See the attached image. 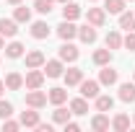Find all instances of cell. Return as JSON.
I'll list each match as a JSON object with an SVG mask.
<instances>
[{
	"mask_svg": "<svg viewBox=\"0 0 135 132\" xmlns=\"http://www.w3.org/2000/svg\"><path fill=\"white\" fill-rule=\"evenodd\" d=\"M88 3H96V0H88Z\"/></svg>",
	"mask_w": 135,
	"mask_h": 132,
	"instance_id": "cell-41",
	"label": "cell"
},
{
	"mask_svg": "<svg viewBox=\"0 0 135 132\" xmlns=\"http://www.w3.org/2000/svg\"><path fill=\"white\" fill-rule=\"evenodd\" d=\"M16 34H18V21H13V18H0V36L13 39Z\"/></svg>",
	"mask_w": 135,
	"mask_h": 132,
	"instance_id": "cell-15",
	"label": "cell"
},
{
	"mask_svg": "<svg viewBox=\"0 0 135 132\" xmlns=\"http://www.w3.org/2000/svg\"><path fill=\"white\" fill-rule=\"evenodd\" d=\"M8 116H13V104L0 99V119H8Z\"/></svg>",
	"mask_w": 135,
	"mask_h": 132,
	"instance_id": "cell-31",
	"label": "cell"
},
{
	"mask_svg": "<svg viewBox=\"0 0 135 132\" xmlns=\"http://www.w3.org/2000/svg\"><path fill=\"white\" fill-rule=\"evenodd\" d=\"M133 13H135V11H133Z\"/></svg>",
	"mask_w": 135,
	"mask_h": 132,
	"instance_id": "cell-44",
	"label": "cell"
},
{
	"mask_svg": "<svg viewBox=\"0 0 135 132\" xmlns=\"http://www.w3.org/2000/svg\"><path fill=\"white\" fill-rule=\"evenodd\" d=\"M96 80L101 83V85H117L119 83V70H114L112 65H104L99 70V78Z\"/></svg>",
	"mask_w": 135,
	"mask_h": 132,
	"instance_id": "cell-4",
	"label": "cell"
},
{
	"mask_svg": "<svg viewBox=\"0 0 135 132\" xmlns=\"http://www.w3.org/2000/svg\"><path fill=\"white\" fill-rule=\"evenodd\" d=\"M62 78H65V85L68 88H78V83L83 80V70H81V67H68L65 73H62Z\"/></svg>",
	"mask_w": 135,
	"mask_h": 132,
	"instance_id": "cell-12",
	"label": "cell"
},
{
	"mask_svg": "<svg viewBox=\"0 0 135 132\" xmlns=\"http://www.w3.org/2000/svg\"><path fill=\"white\" fill-rule=\"evenodd\" d=\"M78 39H81L83 44H94V42L99 39V31H96V26H91V23H83V26H78Z\"/></svg>",
	"mask_w": 135,
	"mask_h": 132,
	"instance_id": "cell-14",
	"label": "cell"
},
{
	"mask_svg": "<svg viewBox=\"0 0 135 132\" xmlns=\"http://www.w3.org/2000/svg\"><path fill=\"white\" fill-rule=\"evenodd\" d=\"M52 8H55V0H34V11L42 16H50Z\"/></svg>",
	"mask_w": 135,
	"mask_h": 132,
	"instance_id": "cell-30",
	"label": "cell"
},
{
	"mask_svg": "<svg viewBox=\"0 0 135 132\" xmlns=\"http://www.w3.org/2000/svg\"><path fill=\"white\" fill-rule=\"evenodd\" d=\"M125 3H127V0H104V11L112 13V16H119V13L125 11Z\"/></svg>",
	"mask_w": 135,
	"mask_h": 132,
	"instance_id": "cell-28",
	"label": "cell"
},
{
	"mask_svg": "<svg viewBox=\"0 0 135 132\" xmlns=\"http://www.w3.org/2000/svg\"><path fill=\"white\" fill-rule=\"evenodd\" d=\"M34 130H36V132H52V124H44V122H39Z\"/></svg>",
	"mask_w": 135,
	"mask_h": 132,
	"instance_id": "cell-35",
	"label": "cell"
},
{
	"mask_svg": "<svg viewBox=\"0 0 135 132\" xmlns=\"http://www.w3.org/2000/svg\"><path fill=\"white\" fill-rule=\"evenodd\" d=\"M109 127H112V119L107 116V111H96L91 116V130L94 132H107Z\"/></svg>",
	"mask_w": 135,
	"mask_h": 132,
	"instance_id": "cell-10",
	"label": "cell"
},
{
	"mask_svg": "<svg viewBox=\"0 0 135 132\" xmlns=\"http://www.w3.org/2000/svg\"><path fill=\"white\" fill-rule=\"evenodd\" d=\"M70 111L75 116H83V114H88V99H83V96H78V99H70Z\"/></svg>",
	"mask_w": 135,
	"mask_h": 132,
	"instance_id": "cell-18",
	"label": "cell"
},
{
	"mask_svg": "<svg viewBox=\"0 0 135 132\" xmlns=\"http://www.w3.org/2000/svg\"><path fill=\"white\" fill-rule=\"evenodd\" d=\"M57 57H60L62 62H75V60L81 57V52H78V47H75L73 42H62V47L57 49Z\"/></svg>",
	"mask_w": 135,
	"mask_h": 132,
	"instance_id": "cell-6",
	"label": "cell"
},
{
	"mask_svg": "<svg viewBox=\"0 0 135 132\" xmlns=\"http://www.w3.org/2000/svg\"><path fill=\"white\" fill-rule=\"evenodd\" d=\"M112 130L114 132H127L130 130V116L127 114H114L112 116Z\"/></svg>",
	"mask_w": 135,
	"mask_h": 132,
	"instance_id": "cell-25",
	"label": "cell"
},
{
	"mask_svg": "<svg viewBox=\"0 0 135 132\" xmlns=\"http://www.w3.org/2000/svg\"><path fill=\"white\" fill-rule=\"evenodd\" d=\"M122 47L130 49V52H135V31H127L125 36H122Z\"/></svg>",
	"mask_w": 135,
	"mask_h": 132,
	"instance_id": "cell-32",
	"label": "cell"
},
{
	"mask_svg": "<svg viewBox=\"0 0 135 132\" xmlns=\"http://www.w3.org/2000/svg\"><path fill=\"white\" fill-rule=\"evenodd\" d=\"M55 3H62V5H65V3H70V0H55Z\"/></svg>",
	"mask_w": 135,
	"mask_h": 132,
	"instance_id": "cell-39",
	"label": "cell"
},
{
	"mask_svg": "<svg viewBox=\"0 0 135 132\" xmlns=\"http://www.w3.org/2000/svg\"><path fill=\"white\" fill-rule=\"evenodd\" d=\"M47 80V75H44V70L42 67H31V70H26V78H23V85H26V91H34V88H42Z\"/></svg>",
	"mask_w": 135,
	"mask_h": 132,
	"instance_id": "cell-1",
	"label": "cell"
},
{
	"mask_svg": "<svg viewBox=\"0 0 135 132\" xmlns=\"http://www.w3.org/2000/svg\"><path fill=\"white\" fill-rule=\"evenodd\" d=\"M18 122H21V127H36V124L42 122V119H39V109H31V106H29V111H21V119H18Z\"/></svg>",
	"mask_w": 135,
	"mask_h": 132,
	"instance_id": "cell-16",
	"label": "cell"
},
{
	"mask_svg": "<svg viewBox=\"0 0 135 132\" xmlns=\"http://www.w3.org/2000/svg\"><path fill=\"white\" fill-rule=\"evenodd\" d=\"M47 101L55 104V106H60V104H65V101H68V91H65V88H60V85H55V88H50V93H47Z\"/></svg>",
	"mask_w": 135,
	"mask_h": 132,
	"instance_id": "cell-19",
	"label": "cell"
},
{
	"mask_svg": "<svg viewBox=\"0 0 135 132\" xmlns=\"http://www.w3.org/2000/svg\"><path fill=\"white\" fill-rule=\"evenodd\" d=\"M91 60H94V65H99V67L109 65V62H112V49H109V47H104V49H96L94 54H91Z\"/></svg>",
	"mask_w": 135,
	"mask_h": 132,
	"instance_id": "cell-22",
	"label": "cell"
},
{
	"mask_svg": "<svg viewBox=\"0 0 135 132\" xmlns=\"http://www.w3.org/2000/svg\"><path fill=\"white\" fill-rule=\"evenodd\" d=\"M130 3H135V0H130Z\"/></svg>",
	"mask_w": 135,
	"mask_h": 132,
	"instance_id": "cell-42",
	"label": "cell"
},
{
	"mask_svg": "<svg viewBox=\"0 0 135 132\" xmlns=\"http://www.w3.org/2000/svg\"><path fill=\"white\" fill-rule=\"evenodd\" d=\"M18 127H21V122H16V119H11V116L3 119V130H5V132H16Z\"/></svg>",
	"mask_w": 135,
	"mask_h": 132,
	"instance_id": "cell-33",
	"label": "cell"
},
{
	"mask_svg": "<svg viewBox=\"0 0 135 132\" xmlns=\"http://www.w3.org/2000/svg\"><path fill=\"white\" fill-rule=\"evenodd\" d=\"M133 122H135V116H133Z\"/></svg>",
	"mask_w": 135,
	"mask_h": 132,
	"instance_id": "cell-43",
	"label": "cell"
},
{
	"mask_svg": "<svg viewBox=\"0 0 135 132\" xmlns=\"http://www.w3.org/2000/svg\"><path fill=\"white\" fill-rule=\"evenodd\" d=\"M8 5H13V8H16V5H21V0H8Z\"/></svg>",
	"mask_w": 135,
	"mask_h": 132,
	"instance_id": "cell-37",
	"label": "cell"
},
{
	"mask_svg": "<svg viewBox=\"0 0 135 132\" xmlns=\"http://www.w3.org/2000/svg\"><path fill=\"white\" fill-rule=\"evenodd\" d=\"M117 99L122 101V104H133L135 101V80L130 83H119V88H117Z\"/></svg>",
	"mask_w": 135,
	"mask_h": 132,
	"instance_id": "cell-11",
	"label": "cell"
},
{
	"mask_svg": "<svg viewBox=\"0 0 135 132\" xmlns=\"http://www.w3.org/2000/svg\"><path fill=\"white\" fill-rule=\"evenodd\" d=\"M94 106H96V111H112V109H114V99L107 96V93H99V96L94 99Z\"/></svg>",
	"mask_w": 135,
	"mask_h": 132,
	"instance_id": "cell-23",
	"label": "cell"
},
{
	"mask_svg": "<svg viewBox=\"0 0 135 132\" xmlns=\"http://www.w3.org/2000/svg\"><path fill=\"white\" fill-rule=\"evenodd\" d=\"M86 21H88L91 26L101 29V26L107 23V11H104V8H88V11H86Z\"/></svg>",
	"mask_w": 135,
	"mask_h": 132,
	"instance_id": "cell-8",
	"label": "cell"
},
{
	"mask_svg": "<svg viewBox=\"0 0 135 132\" xmlns=\"http://www.w3.org/2000/svg\"><path fill=\"white\" fill-rule=\"evenodd\" d=\"M0 49H5V36H0Z\"/></svg>",
	"mask_w": 135,
	"mask_h": 132,
	"instance_id": "cell-38",
	"label": "cell"
},
{
	"mask_svg": "<svg viewBox=\"0 0 135 132\" xmlns=\"http://www.w3.org/2000/svg\"><path fill=\"white\" fill-rule=\"evenodd\" d=\"M42 70H44V75L47 78H62V73H65V62L57 57V60H47L44 65H42Z\"/></svg>",
	"mask_w": 135,
	"mask_h": 132,
	"instance_id": "cell-7",
	"label": "cell"
},
{
	"mask_svg": "<svg viewBox=\"0 0 135 132\" xmlns=\"http://www.w3.org/2000/svg\"><path fill=\"white\" fill-rule=\"evenodd\" d=\"M70 116H73V111H70V106H62V104H60V106H55V111H52V124H65L68 119H70Z\"/></svg>",
	"mask_w": 135,
	"mask_h": 132,
	"instance_id": "cell-20",
	"label": "cell"
},
{
	"mask_svg": "<svg viewBox=\"0 0 135 132\" xmlns=\"http://www.w3.org/2000/svg\"><path fill=\"white\" fill-rule=\"evenodd\" d=\"M119 29H125V31H135V13L122 11V13H119Z\"/></svg>",
	"mask_w": 135,
	"mask_h": 132,
	"instance_id": "cell-27",
	"label": "cell"
},
{
	"mask_svg": "<svg viewBox=\"0 0 135 132\" xmlns=\"http://www.w3.org/2000/svg\"><path fill=\"white\" fill-rule=\"evenodd\" d=\"M23 54H26V47H23L21 42L13 39L11 44H5V57H8V60H21Z\"/></svg>",
	"mask_w": 135,
	"mask_h": 132,
	"instance_id": "cell-17",
	"label": "cell"
},
{
	"mask_svg": "<svg viewBox=\"0 0 135 132\" xmlns=\"http://www.w3.org/2000/svg\"><path fill=\"white\" fill-rule=\"evenodd\" d=\"M133 80H135V70H133Z\"/></svg>",
	"mask_w": 135,
	"mask_h": 132,
	"instance_id": "cell-40",
	"label": "cell"
},
{
	"mask_svg": "<svg viewBox=\"0 0 135 132\" xmlns=\"http://www.w3.org/2000/svg\"><path fill=\"white\" fill-rule=\"evenodd\" d=\"M57 36H60L62 42H73V39L78 36V26H75V21H65V18H62V23L57 26Z\"/></svg>",
	"mask_w": 135,
	"mask_h": 132,
	"instance_id": "cell-5",
	"label": "cell"
},
{
	"mask_svg": "<svg viewBox=\"0 0 135 132\" xmlns=\"http://www.w3.org/2000/svg\"><path fill=\"white\" fill-rule=\"evenodd\" d=\"M13 21H18V23H29V21H31V8L16 5V8H13Z\"/></svg>",
	"mask_w": 135,
	"mask_h": 132,
	"instance_id": "cell-29",
	"label": "cell"
},
{
	"mask_svg": "<svg viewBox=\"0 0 135 132\" xmlns=\"http://www.w3.org/2000/svg\"><path fill=\"white\" fill-rule=\"evenodd\" d=\"M23 62H26V70H31V67H42L47 62V57H44L42 49H31V52L23 54Z\"/></svg>",
	"mask_w": 135,
	"mask_h": 132,
	"instance_id": "cell-9",
	"label": "cell"
},
{
	"mask_svg": "<svg viewBox=\"0 0 135 132\" xmlns=\"http://www.w3.org/2000/svg\"><path fill=\"white\" fill-rule=\"evenodd\" d=\"M5 91H8V88H5V80H3V78H0V96H3V93H5Z\"/></svg>",
	"mask_w": 135,
	"mask_h": 132,
	"instance_id": "cell-36",
	"label": "cell"
},
{
	"mask_svg": "<svg viewBox=\"0 0 135 132\" xmlns=\"http://www.w3.org/2000/svg\"><path fill=\"white\" fill-rule=\"evenodd\" d=\"M26 106H31V109H44V106H47V93H44L42 88L26 91Z\"/></svg>",
	"mask_w": 135,
	"mask_h": 132,
	"instance_id": "cell-3",
	"label": "cell"
},
{
	"mask_svg": "<svg viewBox=\"0 0 135 132\" xmlns=\"http://www.w3.org/2000/svg\"><path fill=\"white\" fill-rule=\"evenodd\" d=\"M78 91H81V96L83 99H96L99 96V91H101V83L99 80H94V78H88V80H81L78 83Z\"/></svg>",
	"mask_w": 135,
	"mask_h": 132,
	"instance_id": "cell-2",
	"label": "cell"
},
{
	"mask_svg": "<svg viewBox=\"0 0 135 132\" xmlns=\"http://www.w3.org/2000/svg\"><path fill=\"white\" fill-rule=\"evenodd\" d=\"M50 34H52V26L47 23V21H34V23H31V36L36 39V42L50 39Z\"/></svg>",
	"mask_w": 135,
	"mask_h": 132,
	"instance_id": "cell-13",
	"label": "cell"
},
{
	"mask_svg": "<svg viewBox=\"0 0 135 132\" xmlns=\"http://www.w3.org/2000/svg\"><path fill=\"white\" fill-rule=\"evenodd\" d=\"M62 127H65V132H78V130H81V124H78V122H73V119H68Z\"/></svg>",
	"mask_w": 135,
	"mask_h": 132,
	"instance_id": "cell-34",
	"label": "cell"
},
{
	"mask_svg": "<svg viewBox=\"0 0 135 132\" xmlns=\"http://www.w3.org/2000/svg\"><path fill=\"white\" fill-rule=\"evenodd\" d=\"M5 88H8V91H21V88H23V75L16 73V70L8 73V75H5Z\"/></svg>",
	"mask_w": 135,
	"mask_h": 132,
	"instance_id": "cell-21",
	"label": "cell"
},
{
	"mask_svg": "<svg viewBox=\"0 0 135 132\" xmlns=\"http://www.w3.org/2000/svg\"><path fill=\"white\" fill-rule=\"evenodd\" d=\"M104 47H109V49H122V34L119 31H109L107 34V39H104Z\"/></svg>",
	"mask_w": 135,
	"mask_h": 132,
	"instance_id": "cell-26",
	"label": "cell"
},
{
	"mask_svg": "<svg viewBox=\"0 0 135 132\" xmlns=\"http://www.w3.org/2000/svg\"><path fill=\"white\" fill-rule=\"evenodd\" d=\"M81 13H83V11H81V5H75L73 0L65 3V8H62V18H65V21H78Z\"/></svg>",
	"mask_w": 135,
	"mask_h": 132,
	"instance_id": "cell-24",
	"label": "cell"
}]
</instances>
